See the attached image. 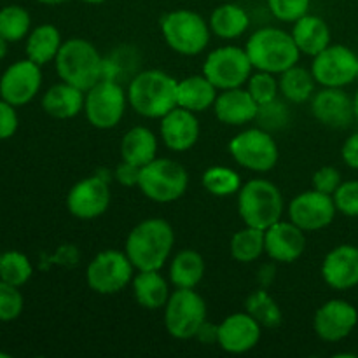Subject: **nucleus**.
Returning <instances> with one entry per match:
<instances>
[{"label": "nucleus", "instance_id": "nucleus-1", "mask_svg": "<svg viewBox=\"0 0 358 358\" xmlns=\"http://www.w3.org/2000/svg\"><path fill=\"white\" fill-rule=\"evenodd\" d=\"M175 234L164 219H145L128 234L124 252L138 271H159L170 257Z\"/></svg>", "mask_w": 358, "mask_h": 358}, {"label": "nucleus", "instance_id": "nucleus-9", "mask_svg": "<svg viewBox=\"0 0 358 358\" xmlns=\"http://www.w3.org/2000/svg\"><path fill=\"white\" fill-rule=\"evenodd\" d=\"M128 94L117 80L101 79L84 96V114L91 126L98 129H110L121 122L126 110Z\"/></svg>", "mask_w": 358, "mask_h": 358}, {"label": "nucleus", "instance_id": "nucleus-26", "mask_svg": "<svg viewBox=\"0 0 358 358\" xmlns=\"http://www.w3.org/2000/svg\"><path fill=\"white\" fill-rule=\"evenodd\" d=\"M217 87L205 76H191L177 84V107L191 112H203L213 107Z\"/></svg>", "mask_w": 358, "mask_h": 358}, {"label": "nucleus", "instance_id": "nucleus-36", "mask_svg": "<svg viewBox=\"0 0 358 358\" xmlns=\"http://www.w3.org/2000/svg\"><path fill=\"white\" fill-rule=\"evenodd\" d=\"M30 14L21 6H6L0 9V35L7 42H17L30 31Z\"/></svg>", "mask_w": 358, "mask_h": 358}, {"label": "nucleus", "instance_id": "nucleus-19", "mask_svg": "<svg viewBox=\"0 0 358 358\" xmlns=\"http://www.w3.org/2000/svg\"><path fill=\"white\" fill-rule=\"evenodd\" d=\"M266 254L276 262H296L306 250V234L294 222L278 220L264 231Z\"/></svg>", "mask_w": 358, "mask_h": 358}, {"label": "nucleus", "instance_id": "nucleus-30", "mask_svg": "<svg viewBox=\"0 0 358 358\" xmlns=\"http://www.w3.org/2000/svg\"><path fill=\"white\" fill-rule=\"evenodd\" d=\"M62 44V35L55 24H41L28 35L27 58L42 66L56 58Z\"/></svg>", "mask_w": 358, "mask_h": 358}, {"label": "nucleus", "instance_id": "nucleus-40", "mask_svg": "<svg viewBox=\"0 0 358 358\" xmlns=\"http://www.w3.org/2000/svg\"><path fill=\"white\" fill-rule=\"evenodd\" d=\"M23 296L20 287L0 280V322H13L23 311Z\"/></svg>", "mask_w": 358, "mask_h": 358}, {"label": "nucleus", "instance_id": "nucleus-34", "mask_svg": "<svg viewBox=\"0 0 358 358\" xmlns=\"http://www.w3.org/2000/svg\"><path fill=\"white\" fill-rule=\"evenodd\" d=\"M247 313L264 329H276L282 324V310L264 289L255 290L247 299Z\"/></svg>", "mask_w": 358, "mask_h": 358}, {"label": "nucleus", "instance_id": "nucleus-43", "mask_svg": "<svg viewBox=\"0 0 358 358\" xmlns=\"http://www.w3.org/2000/svg\"><path fill=\"white\" fill-rule=\"evenodd\" d=\"M341 173L334 166H324L313 175V189L324 192V194H334L341 185Z\"/></svg>", "mask_w": 358, "mask_h": 358}, {"label": "nucleus", "instance_id": "nucleus-41", "mask_svg": "<svg viewBox=\"0 0 358 358\" xmlns=\"http://www.w3.org/2000/svg\"><path fill=\"white\" fill-rule=\"evenodd\" d=\"M273 16L285 23H296L299 17L308 14L310 0H268Z\"/></svg>", "mask_w": 358, "mask_h": 358}, {"label": "nucleus", "instance_id": "nucleus-35", "mask_svg": "<svg viewBox=\"0 0 358 358\" xmlns=\"http://www.w3.org/2000/svg\"><path fill=\"white\" fill-rule=\"evenodd\" d=\"M203 187L213 196H226L236 194L241 189V178L234 170L226 166H212L203 173Z\"/></svg>", "mask_w": 358, "mask_h": 358}, {"label": "nucleus", "instance_id": "nucleus-17", "mask_svg": "<svg viewBox=\"0 0 358 358\" xmlns=\"http://www.w3.org/2000/svg\"><path fill=\"white\" fill-rule=\"evenodd\" d=\"M357 322L358 311L355 306L343 299H332L318 308L313 318V329L324 341L338 343L352 334Z\"/></svg>", "mask_w": 358, "mask_h": 358}, {"label": "nucleus", "instance_id": "nucleus-12", "mask_svg": "<svg viewBox=\"0 0 358 358\" xmlns=\"http://www.w3.org/2000/svg\"><path fill=\"white\" fill-rule=\"evenodd\" d=\"M135 266L126 252L103 250L90 262L86 269V280L91 290L103 296L117 294L133 282Z\"/></svg>", "mask_w": 358, "mask_h": 358}, {"label": "nucleus", "instance_id": "nucleus-39", "mask_svg": "<svg viewBox=\"0 0 358 358\" xmlns=\"http://www.w3.org/2000/svg\"><path fill=\"white\" fill-rule=\"evenodd\" d=\"M248 91H250V94L254 96V100L257 101L259 105H262L278 98L280 84L278 80L275 79V73L259 70L257 73L250 76V79H248Z\"/></svg>", "mask_w": 358, "mask_h": 358}, {"label": "nucleus", "instance_id": "nucleus-46", "mask_svg": "<svg viewBox=\"0 0 358 358\" xmlns=\"http://www.w3.org/2000/svg\"><path fill=\"white\" fill-rule=\"evenodd\" d=\"M341 156L350 168L358 170V131L353 133L352 136H348V140L343 145Z\"/></svg>", "mask_w": 358, "mask_h": 358}, {"label": "nucleus", "instance_id": "nucleus-48", "mask_svg": "<svg viewBox=\"0 0 358 358\" xmlns=\"http://www.w3.org/2000/svg\"><path fill=\"white\" fill-rule=\"evenodd\" d=\"M7 44H9V42H7L6 38H3L2 35H0V59L6 58V55H7Z\"/></svg>", "mask_w": 358, "mask_h": 358}, {"label": "nucleus", "instance_id": "nucleus-49", "mask_svg": "<svg viewBox=\"0 0 358 358\" xmlns=\"http://www.w3.org/2000/svg\"><path fill=\"white\" fill-rule=\"evenodd\" d=\"M37 2L48 3V6H55V3H63V2H66V0H37Z\"/></svg>", "mask_w": 358, "mask_h": 358}, {"label": "nucleus", "instance_id": "nucleus-24", "mask_svg": "<svg viewBox=\"0 0 358 358\" xmlns=\"http://www.w3.org/2000/svg\"><path fill=\"white\" fill-rule=\"evenodd\" d=\"M42 108L55 119H72L84 108V91L69 83H59L49 87L42 98Z\"/></svg>", "mask_w": 358, "mask_h": 358}, {"label": "nucleus", "instance_id": "nucleus-2", "mask_svg": "<svg viewBox=\"0 0 358 358\" xmlns=\"http://www.w3.org/2000/svg\"><path fill=\"white\" fill-rule=\"evenodd\" d=\"M177 84L173 77L161 70H143L128 86V101L136 114L161 119L177 107Z\"/></svg>", "mask_w": 358, "mask_h": 358}, {"label": "nucleus", "instance_id": "nucleus-38", "mask_svg": "<svg viewBox=\"0 0 358 358\" xmlns=\"http://www.w3.org/2000/svg\"><path fill=\"white\" fill-rule=\"evenodd\" d=\"M255 121H257L259 128L266 129V131H282L283 128H287L290 122V110L283 101H280L278 98H275L273 101L268 103L259 105L257 115H255Z\"/></svg>", "mask_w": 358, "mask_h": 358}, {"label": "nucleus", "instance_id": "nucleus-25", "mask_svg": "<svg viewBox=\"0 0 358 358\" xmlns=\"http://www.w3.org/2000/svg\"><path fill=\"white\" fill-rule=\"evenodd\" d=\"M292 38L303 55L317 56L331 44V30L322 17L304 14L294 23Z\"/></svg>", "mask_w": 358, "mask_h": 358}, {"label": "nucleus", "instance_id": "nucleus-4", "mask_svg": "<svg viewBox=\"0 0 358 358\" xmlns=\"http://www.w3.org/2000/svg\"><path fill=\"white\" fill-rule=\"evenodd\" d=\"M248 58L254 69L269 73H282L297 65L301 51L294 42L292 34L280 28L268 27L254 31L247 42Z\"/></svg>", "mask_w": 358, "mask_h": 358}, {"label": "nucleus", "instance_id": "nucleus-15", "mask_svg": "<svg viewBox=\"0 0 358 358\" xmlns=\"http://www.w3.org/2000/svg\"><path fill=\"white\" fill-rule=\"evenodd\" d=\"M42 86L41 65L31 59L13 63L0 77V98L14 107L27 105L37 96Z\"/></svg>", "mask_w": 358, "mask_h": 358}, {"label": "nucleus", "instance_id": "nucleus-20", "mask_svg": "<svg viewBox=\"0 0 358 358\" xmlns=\"http://www.w3.org/2000/svg\"><path fill=\"white\" fill-rule=\"evenodd\" d=\"M311 112L315 119L329 128H348L355 119L353 100L343 87H324L311 100Z\"/></svg>", "mask_w": 358, "mask_h": 358}, {"label": "nucleus", "instance_id": "nucleus-53", "mask_svg": "<svg viewBox=\"0 0 358 358\" xmlns=\"http://www.w3.org/2000/svg\"><path fill=\"white\" fill-rule=\"evenodd\" d=\"M357 79H358V73H357Z\"/></svg>", "mask_w": 358, "mask_h": 358}, {"label": "nucleus", "instance_id": "nucleus-22", "mask_svg": "<svg viewBox=\"0 0 358 358\" xmlns=\"http://www.w3.org/2000/svg\"><path fill=\"white\" fill-rule=\"evenodd\" d=\"M161 138L164 145L175 152H185L192 149L199 138V122L194 112L175 107L161 117Z\"/></svg>", "mask_w": 358, "mask_h": 358}, {"label": "nucleus", "instance_id": "nucleus-23", "mask_svg": "<svg viewBox=\"0 0 358 358\" xmlns=\"http://www.w3.org/2000/svg\"><path fill=\"white\" fill-rule=\"evenodd\" d=\"M213 110H215L217 119L224 124L241 126L255 121L259 103L248 90L245 91L241 87H234V90H224L222 93L217 94Z\"/></svg>", "mask_w": 358, "mask_h": 358}, {"label": "nucleus", "instance_id": "nucleus-47", "mask_svg": "<svg viewBox=\"0 0 358 358\" xmlns=\"http://www.w3.org/2000/svg\"><path fill=\"white\" fill-rule=\"evenodd\" d=\"M196 338L203 343H217L219 341V325L213 324H203L201 329L198 331Z\"/></svg>", "mask_w": 358, "mask_h": 358}, {"label": "nucleus", "instance_id": "nucleus-42", "mask_svg": "<svg viewBox=\"0 0 358 358\" xmlns=\"http://www.w3.org/2000/svg\"><path fill=\"white\" fill-rule=\"evenodd\" d=\"M332 198L338 212L348 217H358V180L343 182Z\"/></svg>", "mask_w": 358, "mask_h": 358}, {"label": "nucleus", "instance_id": "nucleus-37", "mask_svg": "<svg viewBox=\"0 0 358 358\" xmlns=\"http://www.w3.org/2000/svg\"><path fill=\"white\" fill-rule=\"evenodd\" d=\"M34 268L30 259L21 252H6L0 255V280L14 287H23L31 278Z\"/></svg>", "mask_w": 358, "mask_h": 358}, {"label": "nucleus", "instance_id": "nucleus-45", "mask_svg": "<svg viewBox=\"0 0 358 358\" xmlns=\"http://www.w3.org/2000/svg\"><path fill=\"white\" fill-rule=\"evenodd\" d=\"M115 178H117L119 184L126 185V187L138 185L140 168L135 166V164L122 161V163L117 166V170H115Z\"/></svg>", "mask_w": 358, "mask_h": 358}, {"label": "nucleus", "instance_id": "nucleus-31", "mask_svg": "<svg viewBox=\"0 0 358 358\" xmlns=\"http://www.w3.org/2000/svg\"><path fill=\"white\" fill-rule=\"evenodd\" d=\"M205 276V259L196 250H182L170 266V280L177 289H194Z\"/></svg>", "mask_w": 358, "mask_h": 358}, {"label": "nucleus", "instance_id": "nucleus-29", "mask_svg": "<svg viewBox=\"0 0 358 358\" xmlns=\"http://www.w3.org/2000/svg\"><path fill=\"white\" fill-rule=\"evenodd\" d=\"M250 20L243 7L236 3H222L210 16V30L220 38H236L247 31Z\"/></svg>", "mask_w": 358, "mask_h": 358}, {"label": "nucleus", "instance_id": "nucleus-50", "mask_svg": "<svg viewBox=\"0 0 358 358\" xmlns=\"http://www.w3.org/2000/svg\"><path fill=\"white\" fill-rule=\"evenodd\" d=\"M353 108H355V121L358 122V91H357L355 98H353Z\"/></svg>", "mask_w": 358, "mask_h": 358}, {"label": "nucleus", "instance_id": "nucleus-32", "mask_svg": "<svg viewBox=\"0 0 358 358\" xmlns=\"http://www.w3.org/2000/svg\"><path fill=\"white\" fill-rule=\"evenodd\" d=\"M280 93L292 103H303L310 100L315 91V77L310 70L303 66H290L285 72L280 73Z\"/></svg>", "mask_w": 358, "mask_h": 358}, {"label": "nucleus", "instance_id": "nucleus-7", "mask_svg": "<svg viewBox=\"0 0 358 358\" xmlns=\"http://www.w3.org/2000/svg\"><path fill=\"white\" fill-rule=\"evenodd\" d=\"M189 185L187 171L173 159H152L140 168L138 187L149 199L156 203H171L185 194Z\"/></svg>", "mask_w": 358, "mask_h": 358}, {"label": "nucleus", "instance_id": "nucleus-13", "mask_svg": "<svg viewBox=\"0 0 358 358\" xmlns=\"http://www.w3.org/2000/svg\"><path fill=\"white\" fill-rule=\"evenodd\" d=\"M311 73L324 87H345L357 79L358 56L341 44H329L313 56Z\"/></svg>", "mask_w": 358, "mask_h": 358}, {"label": "nucleus", "instance_id": "nucleus-21", "mask_svg": "<svg viewBox=\"0 0 358 358\" xmlns=\"http://www.w3.org/2000/svg\"><path fill=\"white\" fill-rule=\"evenodd\" d=\"M322 276L334 290H350L358 285V247L339 245L325 255Z\"/></svg>", "mask_w": 358, "mask_h": 358}, {"label": "nucleus", "instance_id": "nucleus-28", "mask_svg": "<svg viewBox=\"0 0 358 358\" xmlns=\"http://www.w3.org/2000/svg\"><path fill=\"white\" fill-rule=\"evenodd\" d=\"M133 294L136 303L147 310H159L170 299L168 282L159 271H138L133 276Z\"/></svg>", "mask_w": 358, "mask_h": 358}, {"label": "nucleus", "instance_id": "nucleus-11", "mask_svg": "<svg viewBox=\"0 0 358 358\" xmlns=\"http://www.w3.org/2000/svg\"><path fill=\"white\" fill-rule=\"evenodd\" d=\"M250 58L247 51L236 45H224L208 55L203 65V76L217 87V90H234L241 87L252 76Z\"/></svg>", "mask_w": 358, "mask_h": 358}, {"label": "nucleus", "instance_id": "nucleus-3", "mask_svg": "<svg viewBox=\"0 0 358 358\" xmlns=\"http://www.w3.org/2000/svg\"><path fill=\"white\" fill-rule=\"evenodd\" d=\"M55 62L59 79L84 93L103 79L105 62L96 48L84 38L76 37L63 42Z\"/></svg>", "mask_w": 358, "mask_h": 358}, {"label": "nucleus", "instance_id": "nucleus-18", "mask_svg": "<svg viewBox=\"0 0 358 358\" xmlns=\"http://www.w3.org/2000/svg\"><path fill=\"white\" fill-rule=\"evenodd\" d=\"M262 327L252 315L234 313L229 315L219 325V341L217 345L227 353L241 355L257 346L261 341Z\"/></svg>", "mask_w": 358, "mask_h": 358}, {"label": "nucleus", "instance_id": "nucleus-16", "mask_svg": "<svg viewBox=\"0 0 358 358\" xmlns=\"http://www.w3.org/2000/svg\"><path fill=\"white\" fill-rule=\"evenodd\" d=\"M110 205V189L105 178L87 177L77 182L66 196V208L73 217L83 220L103 215Z\"/></svg>", "mask_w": 358, "mask_h": 358}, {"label": "nucleus", "instance_id": "nucleus-33", "mask_svg": "<svg viewBox=\"0 0 358 358\" xmlns=\"http://www.w3.org/2000/svg\"><path fill=\"white\" fill-rule=\"evenodd\" d=\"M231 257L241 264H248L261 257L266 252L264 245V229L245 226L243 229L238 231L231 238Z\"/></svg>", "mask_w": 358, "mask_h": 358}, {"label": "nucleus", "instance_id": "nucleus-5", "mask_svg": "<svg viewBox=\"0 0 358 358\" xmlns=\"http://www.w3.org/2000/svg\"><path fill=\"white\" fill-rule=\"evenodd\" d=\"M238 212L245 226L266 231L282 219V192L273 182L254 178L238 192Z\"/></svg>", "mask_w": 358, "mask_h": 358}, {"label": "nucleus", "instance_id": "nucleus-10", "mask_svg": "<svg viewBox=\"0 0 358 358\" xmlns=\"http://www.w3.org/2000/svg\"><path fill=\"white\" fill-rule=\"evenodd\" d=\"M229 152L240 166L264 173L273 170L278 163V143L269 131L252 128L241 131L229 143Z\"/></svg>", "mask_w": 358, "mask_h": 358}, {"label": "nucleus", "instance_id": "nucleus-6", "mask_svg": "<svg viewBox=\"0 0 358 358\" xmlns=\"http://www.w3.org/2000/svg\"><path fill=\"white\" fill-rule=\"evenodd\" d=\"M161 31L166 44L184 56L199 55L210 42V27L198 13L177 9L161 20Z\"/></svg>", "mask_w": 358, "mask_h": 358}, {"label": "nucleus", "instance_id": "nucleus-44", "mask_svg": "<svg viewBox=\"0 0 358 358\" xmlns=\"http://www.w3.org/2000/svg\"><path fill=\"white\" fill-rule=\"evenodd\" d=\"M17 124V114L16 107L0 98V140H7L16 133Z\"/></svg>", "mask_w": 358, "mask_h": 358}, {"label": "nucleus", "instance_id": "nucleus-8", "mask_svg": "<svg viewBox=\"0 0 358 358\" xmlns=\"http://www.w3.org/2000/svg\"><path fill=\"white\" fill-rule=\"evenodd\" d=\"M206 322V304L194 289H177L164 304V325L171 338H196Z\"/></svg>", "mask_w": 358, "mask_h": 358}, {"label": "nucleus", "instance_id": "nucleus-52", "mask_svg": "<svg viewBox=\"0 0 358 358\" xmlns=\"http://www.w3.org/2000/svg\"><path fill=\"white\" fill-rule=\"evenodd\" d=\"M0 358H9V355L7 353H0Z\"/></svg>", "mask_w": 358, "mask_h": 358}, {"label": "nucleus", "instance_id": "nucleus-14", "mask_svg": "<svg viewBox=\"0 0 358 358\" xmlns=\"http://www.w3.org/2000/svg\"><path fill=\"white\" fill-rule=\"evenodd\" d=\"M336 212L338 208H336L334 198L331 194L317 191V189L296 196L289 205L290 222L301 227L304 233L320 231L331 226Z\"/></svg>", "mask_w": 358, "mask_h": 358}, {"label": "nucleus", "instance_id": "nucleus-27", "mask_svg": "<svg viewBox=\"0 0 358 358\" xmlns=\"http://www.w3.org/2000/svg\"><path fill=\"white\" fill-rule=\"evenodd\" d=\"M157 140L156 135L145 126H135L124 135L121 142V157L126 163L142 168L156 159Z\"/></svg>", "mask_w": 358, "mask_h": 358}, {"label": "nucleus", "instance_id": "nucleus-51", "mask_svg": "<svg viewBox=\"0 0 358 358\" xmlns=\"http://www.w3.org/2000/svg\"><path fill=\"white\" fill-rule=\"evenodd\" d=\"M86 3H103L105 0H84Z\"/></svg>", "mask_w": 358, "mask_h": 358}]
</instances>
